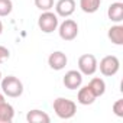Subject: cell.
Segmentation results:
<instances>
[{"label":"cell","instance_id":"obj_1","mask_svg":"<svg viewBox=\"0 0 123 123\" xmlns=\"http://www.w3.org/2000/svg\"><path fill=\"white\" fill-rule=\"evenodd\" d=\"M54 111L59 119H71L77 113V104L65 97H58L54 100Z\"/></svg>","mask_w":123,"mask_h":123},{"label":"cell","instance_id":"obj_2","mask_svg":"<svg viewBox=\"0 0 123 123\" xmlns=\"http://www.w3.org/2000/svg\"><path fill=\"white\" fill-rule=\"evenodd\" d=\"M0 86H2L3 94L7 97H12V98H16V97L22 96V93H23V84L15 75H7V77L2 78Z\"/></svg>","mask_w":123,"mask_h":123},{"label":"cell","instance_id":"obj_3","mask_svg":"<svg viewBox=\"0 0 123 123\" xmlns=\"http://www.w3.org/2000/svg\"><path fill=\"white\" fill-rule=\"evenodd\" d=\"M58 25H59L58 16H56V13H54L51 10L42 12V15L38 19V26L43 33H52L54 31H56Z\"/></svg>","mask_w":123,"mask_h":123},{"label":"cell","instance_id":"obj_4","mask_svg":"<svg viewBox=\"0 0 123 123\" xmlns=\"http://www.w3.org/2000/svg\"><path fill=\"white\" fill-rule=\"evenodd\" d=\"M97 67H100V73L104 77H111V75L117 74V71L120 68V61L114 55H107L100 61V64H97Z\"/></svg>","mask_w":123,"mask_h":123},{"label":"cell","instance_id":"obj_5","mask_svg":"<svg viewBox=\"0 0 123 123\" xmlns=\"http://www.w3.org/2000/svg\"><path fill=\"white\" fill-rule=\"evenodd\" d=\"M97 58L93 54H84L78 58V71L83 75H93L97 71Z\"/></svg>","mask_w":123,"mask_h":123},{"label":"cell","instance_id":"obj_6","mask_svg":"<svg viewBox=\"0 0 123 123\" xmlns=\"http://www.w3.org/2000/svg\"><path fill=\"white\" fill-rule=\"evenodd\" d=\"M59 38L64 41H74L78 35V25L73 19H65L61 25H58Z\"/></svg>","mask_w":123,"mask_h":123},{"label":"cell","instance_id":"obj_7","mask_svg":"<svg viewBox=\"0 0 123 123\" xmlns=\"http://www.w3.org/2000/svg\"><path fill=\"white\" fill-rule=\"evenodd\" d=\"M62 83L68 90H77L83 84V74L77 70H70L68 73H65Z\"/></svg>","mask_w":123,"mask_h":123},{"label":"cell","instance_id":"obj_8","mask_svg":"<svg viewBox=\"0 0 123 123\" xmlns=\"http://www.w3.org/2000/svg\"><path fill=\"white\" fill-rule=\"evenodd\" d=\"M68 62V58L64 52H61V51H55L52 52L49 56H48V64L52 70L55 71H61V70H64L65 65Z\"/></svg>","mask_w":123,"mask_h":123},{"label":"cell","instance_id":"obj_9","mask_svg":"<svg viewBox=\"0 0 123 123\" xmlns=\"http://www.w3.org/2000/svg\"><path fill=\"white\" fill-rule=\"evenodd\" d=\"M56 16L61 18H68L75 12V2L74 0H58L55 5Z\"/></svg>","mask_w":123,"mask_h":123},{"label":"cell","instance_id":"obj_10","mask_svg":"<svg viewBox=\"0 0 123 123\" xmlns=\"http://www.w3.org/2000/svg\"><path fill=\"white\" fill-rule=\"evenodd\" d=\"M107 16L111 22L120 23L123 20V2H114L107 9Z\"/></svg>","mask_w":123,"mask_h":123},{"label":"cell","instance_id":"obj_11","mask_svg":"<svg viewBox=\"0 0 123 123\" xmlns=\"http://www.w3.org/2000/svg\"><path fill=\"white\" fill-rule=\"evenodd\" d=\"M96 98H97L96 94L93 93V90H91L88 86H84V87H81V88L78 90L77 101H78L80 104H83V106H90V104L94 103Z\"/></svg>","mask_w":123,"mask_h":123},{"label":"cell","instance_id":"obj_12","mask_svg":"<svg viewBox=\"0 0 123 123\" xmlns=\"http://www.w3.org/2000/svg\"><path fill=\"white\" fill-rule=\"evenodd\" d=\"M15 117V109L12 104L2 101L0 103V123H10Z\"/></svg>","mask_w":123,"mask_h":123},{"label":"cell","instance_id":"obj_13","mask_svg":"<svg viewBox=\"0 0 123 123\" xmlns=\"http://www.w3.org/2000/svg\"><path fill=\"white\" fill-rule=\"evenodd\" d=\"M26 120L29 123H49L51 122V117L45 111L38 110V109H33V110H31L26 114Z\"/></svg>","mask_w":123,"mask_h":123},{"label":"cell","instance_id":"obj_14","mask_svg":"<svg viewBox=\"0 0 123 123\" xmlns=\"http://www.w3.org/2000/svg\"><path fill=\"white\" fill-rule=\"evenodd\" d=\"M107 36L114 45H123V26L119 23L111 26L107 32Z\"/></svg>","mask_w":123,"mask_h":123},{"label":"cell","instance_id":"obj_15","mask_svg":"<svg viewBox=\"0 0 123 123\" xmlns=\"http://www.w3.org/2000/svg\"><path fill=\"white\" fill-rule=\"evenodd\" d=\"M88 87L93 90V93L96 94V97H100V96H103V94L106 93V83H104V80L100 78V77L93 78V80L88 83Z\"/></svg>","mask_w":123,"mask_h":123},{"label":"cell","instance_id":"obj_16","mask_svg":"<svg viewBox=\"0 0 123 123\" xmlns=\"http://www.w3.org/2000/svg\"><path fill=\"white\" fill-rule=\"evenodd\" d=\"M101 5V0H80V7L84 13H96Z\"/></svg>","mask_w":123,"mask_h":123},{"label":"cell","instance_id":"obj_17","mask_svg":"<svg viewBox=\"0 0 123 123\" xmlns=\"http://www.w3.org/2000/svg\"><path fill=\"white\" fill-rule=\"evenodd\" d=\"M13 10L12 0H0V16H7Z\"/></svg>","mask_w":123,"mask_h":123},{"label":"cell","instance_id":"obj_18","mask_svg":"<svg viewBox=\"0 0 123 123\" xmlns=\"http://www.w3.org/2000/svg\"><path fill=\"white\" fill-rule=\"evenodd\" d=\"M35 6L39 10L46 12V10H51L54 7V0H35Z\"/></svg>","mask_w":123,"mask_h":123},{"label":"cell","instance_id":"obj_19","mask_svg":"<svg viewBox=\"0 0 123 123\" xmlns=\"http://www.w3.org/2000/svg\"><path fill=\"white\" fill-rule=\"evenodd\" d=\"M113 113L117 117H123V98H119L114 104H113Z\"/></svg>","mask_w":123,"mask_h":123},{"label":"cell","instance_id":"obj_20","mask_svg":"<svg viewBox=\"0 0 123 123\" xmlns=\"http://www.w3.org/2000/svg\"><path fill=\"white\" fill-rule=\"evenodd\" d=\"M9 58H10V51L6 46L0 45V64H3L5 61H7Z\"/></svg>","mask_w":123,"mask_h":123},{"label":"cell","instance_id":"obj_21","mask_svg":"<svg viewBox=\"0 0 123 123\" xmlns=\"http://www.w3.org/2000/svg\"><path fill=\"white\" fill-rule=\"evenodd\" d=\"M2 101H5V94L0 93V103H2Z\"/></svg>","mask_w":123,"mask_h":123},{"label":"cell","instance_id":"obj_22","mask_svg":"<svg viewBox=\"0 0 123 123\" xmlns=\"http://www.w3.org/2000/svg\"><path fill=\"white\" fill-rule=\"evenodd\" d=\"M2 32H3V23H2V20H0V35H2Z\"/></svg>","mask_w":123,"mask_h":123},{"label":"cell","instance_id":"obj_23","mask_svg":"<svg viewBox=\"0 0 123 123\" xmlns=\"http://www.w3.org/2000/svg\"><path fill=\"white\" fill-rule=\"evenodd\" d=\"M0 81H2V71H0Z\"/></svg>","mask_w":123,"mask_h":123},{"label":"cell","instance_id":"obj_24","mask_svg":"<svg viewBox=\"0 0 123 123\" xmlns=\"http://www.w3.org/2000/svg\"><path fill=\"white\" fill-rule=\"evenodd\" d=\"M117 2H123V0H117Z\"/></svg>","mask_w":123,"mask_h":123}]
</instances>
